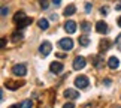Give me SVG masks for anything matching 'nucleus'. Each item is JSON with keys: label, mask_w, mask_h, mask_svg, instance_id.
<instances>
[{"label": "nucleus", "mask_w": 121, "mask_h": 108, "mask_svg": "<svg viewBox=\"0 0 121 108\" xmlns=\"http://www.w3.org/2000/svg\"><path fill=\"white\" fill-rule=\"evenodd\" d=\"M64 30L67 32V33H75L76 32V23L75 21H67L66 24H64Z\"/></svg>", "instance_id": "9"}, {"label": "nucleus", "mask_w": 121, "mask_h": 108, "mask_svg": "<svg viewBox=\"0 0 121 108\" xmlns=\"http://www.w3.org/2000/svg\"><path fill=\"white\" fill-rule=\"evenodd\" d=\"M58 47L64 51H70L73 48V41L70 39V38H63V39L58 41Z\"/></svg>", "instance_id": "1"}, {"label": "nucleus", "mask_w": 121, "mask_h": 108, "mask_svg": "<svg viewBox=\"0 0 121 108\" xmlns=\"http://www.w3.org/2000/svg\"><path fill=\"white\" fill-rule=\"evenodd\" d=\"M8 14H9V9H8L6 6H3V8H2V17L4 18V17L8 15Z\"/></svg>", "instance_id": "21"}, {"label": "nucleus", "mask_w": 121, "mask_h": 108, "mask_svg": "<svg viewBox=\"0 0 121 108\" xmlns=\"http://www.w3.org/2000/svg\"><path fill=\"white\" fill-rule=\"evenodd\" d=\"M118 108H121V107H118Z\"/></svg>", "instance_id": "32"}, {"label": "nucleus", "mask_w": 121, "mask_h": 108, "mask_svg": "<svg viewBox=\"0 0 121 108\" xmlns=\"http://www.w3.org/2000/svg\"><path fill=\"white\" fill-rule=\"evenodd\" d=\"M38 26H39V29L46 30V29L49 27V23H48V20H46V18H40V20L38 21Z\"/></svg>", "instance_id": "13"}, {"label": "nucleus", "mask_w": 121, "mask_h": 108, "mask_svg": "<svg viewBox=\"0 0 121 108\" xmlns=\"http://www.w3.org/2000/svg\"><path fill=\"white\" fill-rule=\"evenodd\" d=\"M64 98H67V99H78L79 98V92L75 90V89H67V90H64Z\"/></svg>", "instance_id": "7"}, {"label": "nucleus", "mask_w": 121, "mask_h": 108, "mask_svg": "<svg viewBox=\"0 0 121 108\" xmlns=\"http://www.w3.org/2000/svg\"><path fill=\"white\" fill-rule=\"evenodd\" d=\"M81 29L84 32H90L91 30V24H90V23H87V21H84L82 24H81Z\"/></svg>", "instance_id": "18"}, {"label": "nucleus", "mask_w": 121, "mask_h": 108, "mask_svg": "<svg viewBox=\"0 0 121 108\" xmlns=\"http://www.w3.org/2000/svg\"><path fill=\"white\" fill-rule=\"evenodd\" d=\"M12 74L13 75H17V77H24V75L27 74V68H26V65H15V66L12 68Z\"/></svg>", "instance_id": "4"}, {"label": "nucleus", "mask_w": 121, "mask_h": 108, "mask_svg": "<svg viewBox=\"0 0 121 108\" xmlns=\"http://www.w3.org/2000/svg\"><path fill=\"white\" fill-rule=\"evenodd\" d=\"M42 9H48V3L43 2V0H42Z\"/></svg>", "instance_id": "25"}, {"label": "nucleus", "mask_w": 121, "mask_h": 108, "mask_svg": "<svg viewBox=\"0 0 121 108\" xmlns=\"http://www.w3.org/2000/svg\"><path fill=\"white\" fill-rule=\"evenodd\" d=\"M115 9H117V11H121V0H118V2L115 3Z\"/></svg>", "instance_id": "24"}, {"label": "nucleus", "mask_w": 121, "mask_h": 108, "mask_svg": "<svg viewBox=\"0 0 121 108\" xmlns=\"http://www.w3.org/2000/svg\"><path fill=\"white\" fill-rule=\"evenodd\" d=\"M52 3L55 5V6H57V5H60V3H61V0H52Z\"/></svg>", "instance_id": "28"}, {"label": "nucleus", "mask_w": 121, "mask_h": 108, "mask_svg": "<svg viewBox=\"0 0 121 108\" xmlns=\"http://www.w3.org/2000/svg\"><path fill=\"white\" fill-rule=\"evenodd\" d=\"M91 9H93L91 3H85V12H87V14H88V12H91Z\"/></svg>", "instance_id": "22"}, {"label": "nucleus", "mask_w": 121, "mask_h": 108, "mask_svg": "<svg viewBox=\"0 0 121 108\" xmlns=\"http://www.w3.org/2000/svg\"><path fill=\"white\" fill-rule=\"evenodd\" d=\"M108 66H109L111 69H117V68L120 66V60H118L117 57H109V60H108Z\"/></svg>", "instance_id": "10"}, {"label": "nucleus", "mask_w": 121, "mask_h": 108, "mask_svg": "<svg viewBox=\"0 0 121 108\" xmlns=\"http://www.w3.org/2000/svg\"><path fill=\"white\" fill-rule=\"evenodd\" d=\"M117 23H118V26H120V27H121V17H120V18H118V21H117Z\"/></svg>", "instance_id": "30"}, {"label": "nucleus", "mask_w": 121, "mask_h": 108, "mask_svg": "<svg viewBox=\"0 0 121 108\" xmlns=\"http://www.w3.org/2000/svg\"><path fill=\"white\" fill-rule=\"evenodd\" d=\"M75 86L78 89H85L90 86V81H88V78L85 77V75H79L76 80H75Z\"/></svg>", "instance_id": "3"}, {"label": "nucleus", "mask_w": 121, "mask_h": 108, "mask_svg": "<svg viewBox=\"0 0 121 108\" xmlns=\"http://www.w3.org/2000/svg\"><path fill=\"white\" fill-rule=\"evenodd\" d=\"M96 30L99 32V33H103V35H106L108 33V24H106L105 21H97L96 23Z\"/></svg>", "instance_id": "8"}, {"label": "nucleus", "mask_w": 121, "mask_h": 108, "mask_svg": "<svg viewBox=\"0 0 121 108\" xmlns=\"http://www.w3.org/2000/svg\"><path fill=\"white\" fill-rule=\"evenodd\" d=\"M24 18H26V14L22 12V11H20V12H17V14H15V17H13V23H15V24H18V23L22 21Z\"/></svg>", "instance_id": "14"}, {"label": "nucleus", "mask_w": 121, "mask_h": 108, "mask_svg": "<svg viewBox=\"0 0 121 108\" xmlns=\"http://www.w3.org/2000/svg\"><path fill=\"white\" fill-rule=\"evenodd\" d=\"M22 38V35L20 33V29H17V33H13V36H12V41L13 42H17V41H20Z\"/></svg>", "instance_id": "19"}, {"label": "nucleus", "mask_w": 121, "mask_h": 108, "mask_svg": "<svg viewBox=\"0 0 121 108\" xmlns=\"http://www.w3.org/2000/svg\"><path fill=\"white\" fill-rule=\"evenodd\" d=\"M118 50L121 51V42H120V44H118Z\"/></svg>", "instance_id": "31"}, {"label": "nucleus", "mask_w": 121, "mask_h": 108, "mask_svg": "<svg viewBox=\"0 0 121 108\" xmlns=\"http://www.w3.org/2000/svg\"><path fill=\"white\" fill-rule=\"evenodd\" d=\"M8 108H22L21 105H18V104H13V105H11V107H8Z\"/></svg>", "instance_id": "27"}, {"label": "nucleus", "mask_w": 121, "mask_h": 108, "mask_svg": "<svg viewBox=\"0 0 121 108\" xmlns=\"http://www.w3.org/2000/svg\"><path fill=\"white\" fill-rule=\"evenodd\" d=\"M85 65H87V62H85V59H84L82 56H78V57H75V60H73V69H75V71L84 69Z\"/></svg>", "instance_id": "5"}, {"label": "nucleus", "mask_w": 121, "mask_h": 108, "mask_svg": "<svg viewBox=\"0 0 121 108\" xmlns=\"http://www.w3.org/2000/svg\"><path fill=\"white\" fill-rule=\"evenodd\" d=\"M94 65H96V68H97V69L103 68V59H102L100 56H97V57L94 59Z\"/></svg>", "instance_id": "16"}, {"label": "nucleus", "mask_w": 121, "mask_h": 108, "mask_svg": "<svg viewBox=\"0 0 121 108\" xmlns=\"http://www.w3.org/2000/svg\"><path fill=\"white\" fill-rule=\"evenodd\" d=\"M63 69H64V66H63V63H60V62H52L49 65V71L52 74H61Z\"/></svg>", "instance_id": "6"}, {"label": "nucleus", "mask_w": 121, "mask_h": 108, "mask_svg": "<svg viewBox=\"0 0 121 108\" xmlns=\"http://www.w3.org/2000/svg\"><path fill=\"white\" fill-rule=\"evenodd\" d=\"M78 42H79V45H82V47H88L90 39H88V36H81L79 39H78Z\"/></svg>", "instance_id": "15"}, {"label": "nucleus", "mask_w": 121, "mask_h": 108, "mask_svg": "<svg viewBox=\"0 0 121 108\" xmlns=\"http://www.w3.org/2000/svg\"><path fill=\"white\" fill-rule=\"evenodd\" d=\"M57 57H58V59H64V57H66V54H63V53H57Z\"/></svg>", "instance_id": "26"}, {"label": "nucleus", "mask_w": 121, "mask_h": 108, "mask_svg": "<svg viewBox=\"0 0 121 108\" xmlns=\"http://www.w3.org/2000/svg\"><path fill=\"white\" fill-rule=\"evenodd\" d=\"M31 21H33V20H31V18L26 17L24 20H22V21H20V23H18L17 26H18V29H20V30H22V29H24V27H27L29 24H31Z\"/></svg>", "instance_id": "11"}, {"label": "nucleus", "mask_w": 121, "mask_h": 108, "mask_svg": "<svg viewBox=\"0 0 121 108\" xmlns=\"http://www.w3.org/2000/svg\"><path fill=\"white\" fill-rule=\"evenodd\" d=\"M21 107L22 108H31V107H33V102H31V101H24L21 104Z\"/></svg>", "instance_id": "20"}, {"label": "nucleus", "mask_w": 121, "mask_h": 108, "mask_svg": "<svg viewBox=\"0 0 121 108\" xmlns=\"http://www.w3.org/2000/svg\"><path fill=\"white\" fill-rule=\"evenodd\" d=\"M21 84H22V83H6V87L11 89V90H15V89H18Z\"/></svg>", "instance_id": "17"}, {"label": "nucleus", "mask_w": 121, "mask_h": 108, "mask_svg": "<svg viewBox=\"0 0 121 108\" xmlns=\"http://www.w3.org/2000/svg\"><path fill=\"white\" fill-rule=\"evenodd\" d=\"M63 108H75V104L73 102H67V104H64Z\"/></svg>", "instance_id": "23"}, {"label": "nucleus", "mask_w": 121, "mask_h": 108, "mask_svg": "<svg viewBox=\"0 0 121 108\" xmlns=\"http://www.w3.org/2000/svg\"><path fill=\"white\" fill-rule=\"evenodd\" d=\"M75 12H76V8L73 6V5H69V6L64 8V12H63V14H64L66 17H70V15H73Z\"/></svg>", "instance_id": "12"}, {"label": "nucleus", "mask_w": 121, "mask_h": 108, "mask_svg": "<svg viewBox=\"0 0 121 108\" xmlns=\"http://www.w3.org/2000/svg\"><path fill=\"white\" fill-rule=\"evenodd\" d=\"M51 50H52V45H51V42H48V41H43L39 45V53L43 56V57H46V56L51 53Z\"/></svg>", "instance_id": "2"}, {"label": "nucleus", "mask_w": 121, "mask_h": 108, "mask_svg": "<svg viewBox=\"0 0 121 108\" xmlns=\"http://www.w3.org/2000/svg\"><path fill=\"white\" fill-rule=\"evenodd\" d=\"M6 47V39H2V48H4Z\"/></svg>", "instance_id": "29"}]
</instances>
